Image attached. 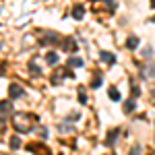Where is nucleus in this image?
Listing matches in <instances>:
<instances>
[{"label": "nucleus", "instance_id": "nucleus-2", "mask_svg": "<svg viewBox=\"0 0 155 155\" xmlns=\"http://www.w3.org/2000/svg\"><path fill=\"white\" fill-rule=\"evenodd\" d=\"M60 50L62 52H66V54H72V52H77V39L71 35L62 37V41H60Z\"/></svg>", "mask_w": 155, "mask_h": 155}, {"label": "nucleus", "instance_id": "nucleus-7", "mask_svg": "<svg viewBox=\"0 0 155 155\" xmlns=\"http://www.w3.org/2000/svg\"><path fill=\"white\" fill-rule=\"evenodd\" d=\"M118 137H120V128H112V130L107 132V137H106V147H114L116 145V141H118Z\"/></svg>", "mask_w": 155, "mask_h": 155}, {"label": "nucleus", "instance_id": "nucleus-26", "mask_svg": "<svg viewBox=\"0 0 155 155\" xmlns=\"http://www.w3.org/2000/svg\"><path fill=\"white\" fill-rule=\"evenodd\" d=\"M151 97H153V101H155V89H153V91H151Z\"/></svg>", "mask_w": 155, "mask_h": 155}, {"label": "nucleus", "instance_id": "nucleus-11", "mask_svg": "<svg viewBox=\"0 0 155 155\" xmlns=\"http://www.w3.org/2000/svg\"><path fill=\"white\" fill-rule=\"evenodd\" d=\"M79 66H83V58H79V56H71L68 62H66V68H79Z\"/></svg>", "mask_w": 155, "mask_h": 155}, {"label": "nucleus", "instance_id": "nucleus-4", "mask_svg": "<svg viewBox=\"0 0 155 155\" xmlns=\"http://www.w3.org/2000/svg\"><path fill=\"white\" fill-rule=\"evenodd\" d=\"M25 149H27V151H31V153H35V155H52L46 145H39V143H29Z\"/></svg>", "mask_w": 155, "mask_h": 155}, {"label": "nucleus", "instance_id": "nucleus-22", "mask_svg": "<svg viewBox=\"0 0 155 155\" xmlns=\"http://www.w3.org/2000/svg\"><path fill=\"white\" fill-rule=\"evenodd\" d=\"M151 56H153V48H151V46H147V48L143 50V58H151Z\"/></svg>", "mask_w": 155, "mask_h": 155}, {"label": "nucleus", "instance_id": "nucleus-23", "mask_svg": "<svg viewBox=\"0 0 155 155\" xmlns=\"http://www.w3.org/2000/svg\"><path fill=\"white\" fill-rule=\"evenodd\" d=\"M141 151H143V149H141V145H134V147L130 149V155H141Z\"/></svg>", "mask_w": 155, "mask_h": 155}, {"label": "nucleus", "instance_id": "nucleus-16", "mask_svg": "<svg viewBox=\"0 0 155 155\" xmlns=\"http://www.w3.org/2000/svg\"><path fill=\"white\" fill-rule=\"evenodd\" d=\"M134 107H137V101H134L132 97L124 101V112H126V114H130V112H134Z\"/></svg>", "mask_w": 155, "mask_h": 155}, {"label": "nucleus", "instance_id": "nucleus-3", "mask_svg": "<svg viewBox=\"0 0 155 155\" xmlns=\"http://www.w3.org/2000/svg\"><path fill=\"white\" fill-rule=\"evenodd\" d=\"M62 39L58 37V33H54V31H48V33H44V35L39 37V44L41 46H54V44H60Z\"/></svg>", "mask_w": 155, "mask_h": 155}, {"label": "nucleus", "instance_id": "nucleus-10", "mask_svg": "<svg viewBox=\"0 0 155 155\" xmlns=\"http://www.w3.org/2000/svg\"><path fill=\"white\" fill-rule=\"evenodd\" d=\"M99 58L104 60L106 64H110V66H112V64H116V56H114L112 52H106V50H101V52H99Z\"/></svg>", "mask_w": 155, "mask_h": 155}, {"label": "nucleus", "instance_id": "nucleus-20", "mask_svg": "<svg viewBox=\"0 0 155 155\" xmlns=\"http://www.w3.org/2000/svg\"><path fill=\"white\" fill-rule=\"evenodd\" d=\"M79 101H81V104H87V95H85V89L83 87H79Z\"/></svg>", "mask_w": 155, "mask_h": 155}, {"label": "nucleus", "instance_id": "nucleus-18", "mask_svg": "<svg viewBox=\"0 0 155 155\" xmlns=\"http://www.w3.org/2000/svg\"><path fill=\"white\" fill-rule=\"evenodd\" d=\"M46 62H48V64H56V62H58V54H56V52H50L48 56H46Z\"/></svg>", "mask_w": 155, "mask_h": 155}, {"label": "nucleus", "instance_id": "nucleus-12", "mask_svg": "<svg viewBox=\"0 0 155 155\" xmlns=\"http://www.w3.org/2000/svg\"><path fill=\"white\" fill-rule=\"evenodd\" d=\"M29 74H31V77H41V68L35 64V60L29 62Z\"/></svg>", "mask_w": 155, "mask_h": 155}, {"label": "nucleus", "instance_id": "nucleus-21", "mask_svg": "<svg viewBox=\"0 0 155 155\" xmlns=\"http://www.w3.org/2000/svg\"><path fill=\"white\" fill-rule=\"evenodd\" d=\"M130 95H132V99H134V97H139V95H141V89H139L137 85H130Z\"/></svg>", "mask_w": 155, "mask_h": 155}, {"label": "nucleus", "instance_id": "nucleus-27", "mask_svg": "<svg viewBox=\"0 0 155 155\" xmlns=\"http://www.w3.org/2000/svg\"><path fill=\"white\" fill-rule=\"evenodd\" d=\"M151 8H155V0H153V2H151Z\"/></svg>", "mask_w": 155, "mask_h": 155}, {"label": "nucleus", "instance_id": "nucleus-13", "mask_svg": "<svg viewBox=\"0 0 155 155\" xmlns=\"http://www.w3.org/2000/svg\"><path fill=\"white\" fill-rule=\"evenodd\" d=\"M141 77H143V79L155 77V66H151V64H149V66H143V68H141Z\"/></svg>", "mask_w": 155, "mask_h": 155}, {"label": "nucleus", "instance_id": "nucleus-6", "mask_svg": "<svg viewBox=\"0 0 155 155\" xmlns=\"http://www.w3.org/2000/svg\"><path fill=\"white\" fill-rule=\"evenodd\" d=\"M64 77H72V72L71 71H64V68L54 71V74H52V85H60L62 81H64Z\"/></svg>", "mask_w": 155, "mask_h": 155}, {"label": "nucleus", "instance_id": "nucleus-5", "mask_svg": "<svg viewBox=\"0 0 155 155\" xmlns=\"http://www.w3.org/2000/svg\"><path fill=\"white\" fill-rule=\"evenodd\" d=\"M23 95H25V89L21 85H17V83L8 85V97L11 99H19V97H23Z\"/></svg>", "mask_w": 155, "mask_h": 155}, {"label": "nucleus", "instance_id": "nucleus-17", "mask_svg": "<svg viewBox=\"0 0 155 155\" xmlns=\"http://www.w3.org/2000/svg\"><path fill=\"white\" fill-rule=\"evenodd\" d=\"M137 46H139V37H137V35H130L128 39H126V48H128V50H134Z\"/></svg>", "mask_w": 155, "mask_h": 155}, {"label": "nucleus", "instance_id": "nucleus-24", "mask_svg": "<svg viewBox=\"0 0 155 155\" xmlns=\"http://www.w3.org/2000/svg\"><path fill=\"white\" fill-rule=\"evenodd\" d=\"M39 137H41V139H48V128H46V126L39 128Z\"/></svg>", "mask_w": 155, "mask_h": 155}, {"label": "nucleus", "instance_id": "nucleus-9", "mask_svg": "<svg viewBox=\"0 0 155 155\" xmlns=\"http://www.w3.org/2000/svg\"><path fill=\"white\" fill-rule=\"evenodd\" d=\"M83 17H85V6L83 4H74L72 6V19L74 21H81Z\"/></svg>", "mask_w": 155, "mask_h": 155}, {"label": "nucleus", "instance_id": "nucleus-8", "mask_svg": "<svg viewBox=\"0 0 155 155\" xmlns=\"http://www.w3.org/2000/svg\"><path fill=\"white\" fill-rule=\"evenodd\" d=\"M0 112H2V124H4V122H6V118H8V114L12 112V101L4 99V101L0 104Z\"/></svg>", "mask_w": 155, "mask_h": 155}, {"label": "nucleus", "instance_id": "nucleus-1", "mask_svg": "<svg viewBox=\"0 0 155 155\" xmlns=\"http://www.w3.org/2000/svg\"><path fill=\"white\" fill-rule=\"evenodd\" d=\"M37 124L35 114H25V112H17L12 114V126L17 132H29Z\"/></svg>", "mask_w": 155, "mask_h": 155}, {"label": "nucleus", "instance_id": "nucleus-15", "mask_svg": "<svg viewBox=\"0 0 155 155\" xmlns=\"http://www.w3.org/2000/svg\"><path fill=\"white\" fill-rule=\"evenodd\" d=\"M101 81H104L101 72H95V77H93V81H91V89H99V87H101Z\"/></svg>", "mask_w": 155, "mask_h": 155}, {"label": "nucleus", "instance_id": "nucleus-19", "mask_svg": "<svg viewBox=\"0 0 155 155\" xmlns=\"http://www.w3.org/2000/svg\"><path fill=\"white\" fill-rule=\"evenodd\" d=\"M21 147V139L19 137H12L11 139V149H19Z\"/></svg>", "mask_w": 155, "mask_h": 155}, {"label": "nucleus", "instance_id": "nucleus-14", "mask_svg": "<svg viewBox=\"0 0 155 155\" xmlns=\"http://www.w3.org/2000/svg\"><path fill=\"white\" fill-rule=\"evenodd\" d=\"M107 95H110L112 101H120V91L116 87H107Z\"/></svg>", "mask_w": 155, "mask_h": 155}, {"label": "nucleus", "instance_id": "nucleus-25", "mask_svg": "<svg viewBox=\"0 0 155 155\" xmlns=\"http://www.w3.org/2000/svg\"><path fill=\"white\" fill-rule=\"evenodd\" d=\"M79 118H81V114H71V116H68L66 120H68V122H77Z\"/></svg>", "mask_w": 155, "mask_h": 155}]
</instances>
